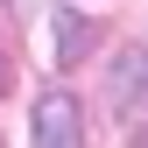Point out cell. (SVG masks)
I'll use <instances>...</instances> for the list:
<instances>
[{
	"label": "cell",
	"instance_id": "obj_1",
	"mask_svg": "<svg viewBox=\"0 0 148 148\" xmlns=\"http://www.w3.org/2000/svg\"><path fill=\"white\" fill-rule=\"evenodd\" d=\"M35 148H85V106L71 92H42L35 99Z\"/></svg>",
	"mask_w": 148,
	"mask_h": 148
},
{
	"label": "cell",
	"instance_id": "obj_2",
	"mask_svg": "<svg viewBox=\"0 0 148 148\" xmlns=\"http://www.w3.org/2000/svg\"><path fill=\"white\" fill-rule=\"evenodd\" d=\"M113 106H120V113L127 120H148V49H120V57H113Z\"/></svg>",
	"mask_w": 148,
	"mask_h": 148
},
{
	"label": "cell",
	"instance_id": "obj_3",
	"mask_svg": "<svg viewBox=\"0 0 148 148\" xmlns=\"http://www.w3.org/2000/svg\"><path fill=\"white\" fill-rule=\"evenodd\" d=\"M49 21H57V57L78 64L85 49H92V21H78V14H49Z\"/></svg>",
	"mask_w": 148,
	"mask_h": 148
},
{
	"label": "cell",
	"instance_id": "obj_4",
	"mask_svg": "<svg viewBox=\"0 0 148 148\" xmlns=\"http://www.w3.org/2000/svg\"><path fill=\"white\" fill-rule=\"evenodd\" d=\"M127 148H148V120H141V127H134V141H127Z\"/></svg>",
	"mask_w": 148,
	"mask_h": 148
},
{
	"label": "cell",
	"instance_id": "obj_5",
	"mask_svg": "<svg viewBox=\"0 0 148 148\" xmlns=\"http://www.w3.org/2000/svg\"><path fill=\"white\" fill-rule=\"evenodd\" d=\"M0 92H7V49H0Z\"/></svg>",
	"mask_w": 148,
	"mask_h": 148
}]
</instances>
